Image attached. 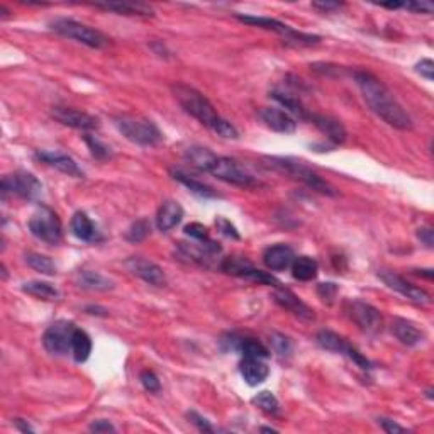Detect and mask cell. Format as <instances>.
<instances>
[{
	"label": "cell",
	"mask_w": 434,
	"mask_h": 434,
	"mask_svg": "<svg viewBox=\"0 0 434 434\" xmlns=\"http://www.w3.org/2000/svg\"><path fill=\"white\" fill-rule=\"evenodd\" d=\"M353 77L356 85L360 87L366 106H368L382 121L400 131L412 129L411 115L405 113L404 107H402L400 103L397 102V99L392 95V92L378 80L375 75L363 70H358L354 71Z\"/></svg>",
	"instance_id": "cell-1"
},
{
	"label": "cell",
	"mask_w": 434,
	"mask_h": 434,
	"mask_svg": "<svg viewBox=\"0 0 434 434\" xmlns=\"http://www.w3.org/2000/svg\"><path fill=\"white\" fill-rule=\"evenodd\" d=\"M172 92L177 102L180 103L182 109L187 114L192 115L194 119H197L207 129H210L217 136L224 139L240 138V133H238L236 127L217 114V110L214 109V106L209 102V99L204 94L195 90L194 87L185 85V83H175V85H172Z\"/></svg>",
	"instance_id": "cell-2"
},
{
	"label": "cell",
	"mask_w": 434,
	"mask_h": 434,
	"mask_svg": "<svg viewBox=\"0 0 434 434\" xmlns=\"http://www.w3.org/2000/svg\"><path fill=\"white\" fill-rule=\"evenodd\" d=\"M114 126L127 141L134 143V145L157 146L163 141L160 127L151 119L141 117V115H117L114 117Z\"/></svg>",
	"instance_id": "cell-3"
},
{
	"label": "cell",
	"mask_w": 434,
	"mask_h": 434,
	"mask_svg": "<svg viewBox=\"0 0 434 434\" xmlns=\"http://www.w3.org/2000/svg\"><path fill=\"white\" fill-rule=\"evenodd\" d=\"M268 161V166H272L277 172L290 175L296 180H301L302 183L310 187L312 190L319 192L322 195H336V190L329 182H326L324 178L319 177L316 172L305 166L302 161L294 160V158H280V157H268L265 158Z\"/></svg>",
	"instance_id": "cell-4"
},
{
	"label": "cell",
	"mask_w": 434,
	"mask_h": 434,
	"mask_svg": "<svg viewBox=\"0 0 434 434\" xmlns=\"http://www.w3.org/2000/svg\"><path fill=\"white\" fill-rule=\"evenodd\" d=\"M50 27L57 34L63 36V38L73 39V41L94 48V50H102V48L109 46L110 43V39L99 29L87 26V24L73 21V19H55L53 22H50Z\"/></svg>",
	"instance_id": "cell-5"
},
{
	"label": "cell",
	"mask_w": 434,
	"mask_h": 434,
	"mask_svg": "<svg viewBox=\"0 0 434 434\" xmlns=\"http://www.w3.org/2000/svg\"><path fill=\"white\" fill-rule=\"evenodd\" d=\"M236 19L240 22H243V24H249V26H256V27H261V29H268V31H273V33H278V34L285 36V43H287V45L312 46V45H317V43L321 41L319 36L298 33V31L292 29V27L287 26V24L277 21V19H272V17H260V15L236 14Z\"/></svg>",
	"instance_id": "cell-6"
},
{
	"label": "cell",
	"mask_w": 434,
	"mask_h": 434,
	"mask_svg": "<svg viewBox=\"0 0 434 434\" xmlns=\"http://www.w3.org/2000/svg\"><path fill=\"white\" fill-rule=\"evenodd\" d=\"M27 226L36 240L46 243V245H58L63 238V226L58 214L46 205L38 207Z\"/></svg>",
	"instance_id": "cell-7"
},
{
	"label": "cell",
	"mask_w": 434,
	"mask_h": 434,
	"mask_svg": "<svg viewBox=\"0 0 434 434\" xmlns=\"http://www.w3.org/2000/svg\"><path fill=\"white\" fill-rule=\"evenodd\" d=\"M210 175L231 185L241 187V189H256L261 185L260 180L245 165L228 157H217Z\"/></svg>",
	"instance_id": "cell-8"
},
{
	"label": "cell",
	"mask_w": 434,
	"mask_h": 434,
	"mask_svg": "<svg viewBox=\"0 0 434 434\" xmlns=\"http://www.w3.org/2000/svg\"><path fill=\"white\" fill-rule=\"evenodd\" d=\"M2 198H7L9 195H17L24 201L36 202L41 198L43 185L33 173L29 172H15L6 175L2 178Z\"/></svg>",
	"instance_id": "cell-9"
},
{
	"label": "cell",
	"mask_w": 434,
	"mask_h": 434,
	"mask_svg": "<svg viewBox=\"0 0 434 434\" xmlns=\"http://www.w3.org/2000/svg\"><path fill=\"white\" fill-rule=\"evenodd\" d=\"M222 253V248L219 243L214 240L210 241H197V243H178L177 245V256L187 263L204 266V268H212L217 256Z\"/></svg>",
	"instance_id": "cell-10"
},
{
	"label": "cell",
	"mask_w": 434,
	"mask_h": 434,
	"mask_svg": "<svg viewBox=\"0 0 434 434\" xmlns=\"http://www.w3.org/2000/svg\"><path fill=\"white\" fill-rule=\"evenodd\" d=\"M346 312H348L349 319L370 336H375L384 329V317H382L380 310L363 301H349L346 304Z\"/></svg>",
	"instance_id": "cell-11"
},
{
	"label": "cell",
	"mask_w": 434,
	"mask_h": 434,
	"mask_svg": "<svg viewBox=\"0 0 434 434\" xmlns=\"http://www.w3.org/2000/svg\"><path fill=\"white\" fill-rule=\"evenodd\" d=\"M221 270L229 275H234V277L248 278V280H252V282H258V284H261V285H270V287L282 285L280 282L273 277V275L254 268L253 263L248 261L243 256L224 258L221 263Z\"/></svg>",
	"instance_id": "cell-12"
},
{
	"label": "cell",
	"mask_w": 434,
	"mask_h": 434,
	"mask_svg": "<svg viewBox=\"0 0 434 434\" xmlns=\"http://www.w3.org/2000/svg\"><path fill=\"white\" fill-rule=\"evenodd\" d=\"M75 324L68 321H58L51 324L43 334V345L46 352L57 356H65L71 353V336H73Z\"/></svg>",
	"instance_id": "cell-13"
},
{
	"label": "cell",
	"mask_w": 434,
	"mask_h": 434,
	"mask_svg": "<svg viewBox=\"0 0 434 434\" xmlns=\"http://www.w3.org/2000/svg\"><path fill=\"white\" fill-rule=\"evenodd\" d=\"M378 278H380V280L384 282L389 289L399 292L400 296L409 298V301L414 302V304L426 305L431 302V296H429L424 289L412 285L411 282H407L404 277H400V275H397L396 272H390V270H380V272H378Z\"/></svg>",
	"instance_id": "cell-14"
},
{
	"label": "cell",
	"mask_w": 434,
	"mask_h": 434,
	"mask_svg": "<svg viewBox=\"0 0 434 434\" xmlns=\"http://www.w3.org/2000/svg\"><path fill=\"white\" fill-rule=\"evenodd\" d=\"M51 117L58 121L59 124L73 127L80 131H95L99 127V119L94 115L83 113V110L73 109L66 106H55L51 109Z\"/></svg>",
	"instance_id": "cell-15"
},
{
	"label": "cell",
	"mask_w": 434,
	"mask_h": 434,
	"mask_svg": "<svg viewBox=\"0 0 434 434\" xmlns=\"http://www.w3.org/2000/svg\"><path fill=\"white\" fill-rule=\"evenodd\" d=\"M126 268L129 270L134 277L141 278L146 284L153 287H165L166 285V275L161 270V266H158L157 263L146 260L141 256H133L129 260H126Z\"/></svg>",
	"instance_id": "cell-16"
},
{
	"label": "cell",
	"mask_w": 434,
	"mask_h": 434,
	"mask_svg": "<svg viewBox=\"0 0 434 434\" xmlns=\"http://www.w3.org/2000/svg\"><path fill=\"white\" fill-rule=\"evenodd\" d=\"M273 298L282 309L289 310L290 314L298 317L302 321H312L314 319V310L309 308L305 302H302L292 290L285 289V287L278 285L275 287V292H273Z\"/></svg>",
	"instance_id": "cell-17"
},
{
	"label": "cell",
	"mask_w": 434,
	"mask_h": 434,
	"mask_svg": "<svg viewBox=\"0 0 434 434\" xmlns=\"http://www.w3.org/2000/svg\"><path fill=\"white\" fill-rule=\"evenodd\" d=\"M34 157L38 161L46 163L48 166H53V168H57L58 172L68 175V177H75V178L83 177L80 166H78L73 158L68 157V154L58 153V151H38Z\"/></svg>",
	"instance_id": "cell-18"
},
{
	"label": "cell",
	"mask_w": 434,
	"mask_h": 434,
	"mask_svg": "<svg viewBox=\"0 0 434 434\" xmlns=\"http://www.w3.org/2000/svg\"><path fill=\"white\" fill-rule=\"evenodd\" d=\"M260 117L275 133L292 134L297 129L296 119L287 113V110L278 109V107H263L260 110Z\"/></svg>",
	"instance_id": "cell-19"
},
{
	"label": "cell",
	"mask_w": 434,
	"mask_h": 434,
	"mask_svg": "<svg viewBox=\"0 0 434 434\" xmlns=\"http://www.w3.org/2000/svg\"><path fill=\"white\" fill-rule=\"evenodd\" d=\"M294 260H296V253H294V249L289 245L270 246L263 253V263L272 272H284V270L292 266Z\"/></svg>",
	"instance_id": "cell-20"
},
{
	"label": "cell",
	"mask_w": 434,
	"mask_h": 434,
	"mask_svg": "<svg viewBox=\"0 0 434 434\" xmlns=\"http://www.w3.org/2000/svg\"><path fill=\"white\" fill-rule=\"evenodd\" d=\"M309 121H312V124L321 131L322 134H326V138L329 141H333L334 145H343L346 141V129L338 119L329 117V115H321V114H310Z\"/></svg>",
	"instance_id": "cell-21"
},
{
	"label": "cell",
	"mask_w": 434,
	"mask_h": 434,
	"mask_svg": "<svg viewBox=\"0 0 434 434\" xmlns=\"http://www.w3.org/2000/svg\"><path fill=\"white\" fill-rule=\"evenodd\" d=\"M240 372L249 387H256V385L263 384L270 375V368L266 366V363H263L261 358L249 356H243Z\"/></svg>",
	"instance_id": "cell-22"
},
{
	"label": "cell",
	"mask_w": 434,
	"mask_h": 434,
	"mask_svg": "<svg viewBox=\"0 0 434 434\" xmlns=\"http://www.w3.org/2000/svg\"><path fill=\"white\" fill-rule=\"evenodd\" d=\"M183 219V209L178 202L165 201L160 205L157 212V228L161 233H168L173 228H177Z\"/></svg>",
	"instance_id": "cell-23"
},
{
	"label": "cell",
	"mask_w": 434,
	"mask_h": 434,
	"mask_svg": "<svg viewBox=\"0 0 434 434\" xmlns=\"http://www.w3.org/2000/svg\"><path fill=\"white\" fill-rule=\"evenodd\" d=\"M70 228H71V233L75 234V238H78L80 241L97 243L102 240L97 226L92 222V219L87 216L85 212H75L73 217H71Z\"/></svg>",
	"instance_id": "cell-24"
},
{
	"label": "cell",
	"mask_w": 434,
	"mask_h": 434,
	"mask_svg": "<svg viewBox=\"0 0 434 434\" xmlns=\"http://www.w3.org/2000/svg\"><path fill=\"white\" fill-rule=\"evenodd\" d=\"M392 333L397 340L400 341L402 345L405 346H416L419 343H423L424 340V333L417 328L416 324L407 319H402V317H397L392 322Z\"/></svg>",
	"instance_id": "cell-25"
},
{
	"label": "cell",
	"mask_w": 434,
	"mask_h": 434,
	"mask_svg": "<svg viewBox=\"0 0 434 434\" xmlns=\"http://www.w3.org/2000/svg\"><path fill=\"white\" fill-rule=\"evenodd\" d=\"M95 7L119 15H138V17H151L153 15V9L141 2H107L95 3Z\"/></svg>",
	"instance_id": "cell-26"
},
{
	"label": "cell",
	"mask_w": 434,
	"mask_h": 434,
	"mask_svg": "<svg viewBox=\"0 0 434 434\" xmlns=\"http://www.w3.org/2000/svg\"><path fill=\"white\" fill-rule=\"evenodd\" d=\"M77 285L83 290H90V292H107L113 290L115 284L106 275L99 272H92V270H82L77 275Z\"/></svg>",
	"instance_id": "cell-27"
},
{
	"label": "cell",
	"mask_w": 434,
	"mask_h": 434,
	"mask_svg": "<svg viewBox=\"0 0 434 434\" xmlns=\"http://www.w3.org/2000/svg\"><path fill=\"white\" fill-rule=\"evenodd\" d=\"M185 160L189 161L194 168H197L198 172L210 173L217 157L209 148H204V146H190V148L185 151Z\"/></svg>",
	"instance_id": "cell-28"
},
{
	"label": "cell",
	"mask_w": 434,
	"mask_h": 434,
	"mask_svg": "<svg viewBox=\"0 0 434 434\" xmlns=\"http://www.w3.org/2000/svg\"><path fill=\"white\" fill-rule=\"evenodd\" d=\"M229 346L231 349H236L240 352L243 356H249V358H265L270 356L268 349L263 346L258 340H253V338H236V336H231L229 340Z\"/></svg>",
	"instance_id": "cell-29"
},
{
	"label": "cell",
	"mask_w": 434,
	"mask_h": 434,
	"mask_svg": "<svg viewBox=\"0 0 434 434\" xmlns=\"http://www.w3.org/2000/svg\"><path fill=\"white\" fill-rule=\"evenodd\" d=\"M316 341L322 349H326L329 353L346 354L349 352V348H352V345L346 343L345 338H341L340 334L333 331H328V329H322V331L317 333Z\"/></svg>",
	"instance_id": "cell-30"
},
{
	"label": "cell",
	"mask_w": 434,
	"mask_h": 434,
	"mask_svg": "<svg viewBox=\"0 0 434 434\" xmlns=\"http://www.w3.org/2000/svg\"><path fill=\"white\" fill-rule=\"evenodd\" d=\"M272 97L280 103L284 109H287V113L290 115H297L298 119H309L310 114L308 113L304 106H302L301 99L296 97V95L289 94V92H282V90H273L272 92Z\"/></svg>",
	"instance_id": "cell-31"
},
{
	"label": "cell",
	"mask_w": 434,
	"mask_h": 434,
	"mask_svg": "<svg viewBox=\"0 0 434 434\" xmlns=\"http://www.w3.org/2000/svg\"><path fill=\"white\" fill-rule=\"evenodd\" d=\"M92 353V340L83 329L75 328L71 336V354H73L77 363H85Z\"/></svg>",
	"instance_id": "cell-32"
},
{
	"label": "cell",
	"mask_w": 434,
	"mask_h": 434,
	"mask_svg": "<svg viewBox=\"0 0 434 434\" xmlns=\"http://www.w3.org/2000/svg\"><path fill=\"white\" fill-rule=\"evenodd\" d=\"M292 275L296 280L301 282H310L317 277V272H319V265L314 258L310 256H298L292 263Z\"/></svg>",
	"instance_id": "cell-33"
},
{
	"label": "cell",
	"mask_w": 434,
	"mask_h": 434,
	"mask_svg": "<svg viewBox=\"0 0 434 434\" xmlns=\"http://www.w3.org/2000/svg\"><path fill=\"white\" fill-rule=\"evenodd\" d=\"M22 292H26L27 296L41 298V301H58L59 298L58 289L55 285H51L50 282H41V280L26 282V284L22 285Z\"/></svg>",
	"instance_id": "cell-34"
},
{
	"label": "cell",
	"mask_w": 434,
	"mask_h": 434,
	"mask_svg": "<svg viewBox=\"0 0 434 434\" xmlns=\"http://www.w3.org/2000/svg\"><path fill=\"white\" fill-rule=\"evenodd\" d=\"M172 177L177 182H180L182 185H185L187 189L190 190V192L195 194V195H198V197H204V198L217 197V194L214 192L212 187L205 185V183H202V182H198V180H194L192 177H189V175H185L183 172H180V170H172Z\"/></svg>",
	"instance_id": "cell-35"
},
{
	"label": "cell",
	"mask_w": 434,
	"mask_h": 434,
	"mask_svg": "<svg viewBox=\"0 0 434 434\" xmlns=\"http://www.w3.org/2000/svg\"><path fill=\"white\" fill-rule=\"evenodd\" d=\"M24 258H26L27 265H29L33 270H36V272H39L43 275L57 273V265H55V261L51 260L50 256H46V254L27 253Z\"/></svg>",
	"instance_id": "cell-36"
},
{
	"label": "cell",
	"mask_w": 434,
	"mask_h": 434,
	"mask_svg": "<svg viewBox=\"0 0 434 434\" xmlns=\"http://www.w3.org/2000/svg\"><path fill=\"white\" fill-rule=\"evenodd\" d=\"M252 402L260 409V411L268 414V416H277L278 411H280L278 399L272 392H268V390H263V392L258 393V396H254Z\"/></svg>",
	"instance_id": "cell-37"
},
{
	"label": "cell",
	"mask_w": 434,
	"mask_h": 434,
	"mask_svg": "<svg viewBox=\"0 0 434 434\" xmlns=\"http://www.w3.org/2000/svg\"><path fill=\"white\" fill-rule=\"evenodd\" d=\"M270 345H272V349L280 358H287L292 354L294 345H292V341H290V338H287L285 334H282V333L270 334Z\"/></svg>",
	"instance_id": "cell-38"
},
{
	"label": "cell",
	"mask_w": 434,
	"mask_h": 434,
	"mask_svg": "<svg viewBox=\"0 0 434 434\" xmlns=\"http://www.w3.org/2000/svg\"><path fill=\"white\" fill-rule=\"evenodd\" d=\"M150 231H151L150 222L146 221V219H139V221L134 222V224L129 228V231H127L126 238L127 241L131 243H141L148 238Z\"/></svg>",
	"instance_id": "cell-39"
},
{
	"label": "cell",
	"mask_w": 434,
	"mask_h": 434,
	"mask_svg": "<svg viewBox=\"0 0 434 434\" xmlns=\"http://www.w3.org/2000/svg\"><path fill=\"white\" fill-rule=\"evenodd\" d=\"M83 139H85L87 146H89L90 153L94 154L97 160H107V158H110V148L107 145H103V143L99 139L97 136H92V134H85L83 136Z\"/></svg>",
	"instance_id": "cell-40"
},
{
	"label": "cell",
	"mask_w": 434,
	"mask_h": 434,
	"mask_svg": "<svg viewBox=\"0 0 434 434\" xmlns=\"http://www.w3.org/2000/svg\"><path fill=\"white\" fill-rule=\"evenodd\" d=\"M139 380H141V384H143V387H145V390H148L150 393H158L161 390L160 378L157 377V373L151 372V370H145V372H141V375H139Z\"/></svg>",
	"instance_id": "cell-41"
},
{
	"label": "cell",
	"mask_w": 434,
	"mask_h": 434,
	"mask_svg": "<svg viewBox=\"0 0 434 434\" xmlns=\"http://www.w3.org/2000/svg\"><path fill=\"white\" fill-rule=\"evenodd\" d=\"M185 234L195 241H202V243L210 241L209 231H207L205 226L198 224V222H192V224L185 226Z\"/></svg>",
	"instance_id": "cell-42"
},
{
	"label": "cell",
	"mask_w": 434,
	"mask_h": 434,
	"mask_svg": "<svg viewBox=\"0 0 434 434\" xmlns=\"http://www.w3.org/2000/svg\"><path fill=\"white\" fill-rule=\"evenodd\" d=\"M338 294V285L333 284V282H326V284L317 285V296H319L322 301L331 304V302L336 298Z\"/></svg>",
	"instance_id": "cell-43"
},
{
	"label": "cell",
	"mask_w": 434,
	"mask_h": 434,
	"mask_svg": "<svg viewBox=\"0 0 434 434\" xmlns=\"http://www.w3.org/2000/svg\"><path fill=\"white\" fill-rule=\"evenodd\" d=\"M187 417H189L190 423H192L195 428L198 429V431H204V433H212L214 431V428L209 424V421H207L205 417H202L201 414L192 411V412L187 414Z\"/></svg>",
	"instance_id": "cell-44"
},
{
	"label": "cell",
	"mask_w": 434,
	"mask_h": 434,
	"mask_svg": "<svg viewBox=\"0 0 434 434\" xmlns=\"http://www.w3.org/2000/svg\"><path fill=\"white\" fill-rule=\"evenodd\" d=\"M216 226H217V229L221 231L222 234H224V236L233 238V240H240V233H238L236 228H234V226L231 224L228 219L217 217L216 219Z\"/></svg>",
	"instance_id": "cell-45"
},
{
	"label": "cell",
	"mask_w": 434,
	"mask_h": 434,
	"mask_svg": "<svg viewBox=\"0 0 434 434\" xmlns=\"http://www.w3.org/2000/svg\"><path fill=\"white\" fill-rule=\"evenodd\" d=\"M416 71L421 75V77H424L426 80L433 82L434 78V63L431 62V59H421L419 63L416 65Z\"/></svg>",
	"instance_id": "cell-46"
},
{
	"label": "cell",
	"mask_w": 434,
	"mask_h": 434,
	"mask_svg": "<svg viewBox=\"0 0 434 434\" xmlns=\"http://www.w3.org/2000/svg\"><path fill=\"white\" fill-rule=\"evenodd\" d=\"M404 9L416 12V14H433L434 6L431 2H407L404 3Z\"/></svg>",
	"instance_id": "cell-47"
},
{
	"label": "cell",
	"mask_w": 434,
	"mask_h": 434,
	"mask_svg": "<svg viewBox=\"0 0 434 434\" xmlns=\"http://www.w3.org/2000/svg\"><path fill=\"white\" fill-rule=\"evenodd\" d=\"M378 424L382 426V429H384L385 433H390V434H397V433H405V431H407V429H405L404 426L397 424L396 421L387 419V417H382V419H378Z\"/></svg>",
	"instance_id": "cell-48"
},
{
	"label": "cell",
	"mask_w": 434,
	"mask_h": 434,
	"mask_svg": "<svg viewBox=\"0 0 434 434\" xmlns=\"http://www.w3.org/2000/svg\"><path fill=\"white\" fill-rule=\"evenodd\" d=\"M346 356H348L349 360H353L354 363L360 366V368H363V370H370V368H372V363H370V361L366 360L363 354L358 352V349H354L353 346H352V348H349V352L346 353Z\"/></svg>",
	"instance_id": "cell-49"
},
{
	"label": "cell",
	"mask_w": 434,
	"mask_h": 434,
	"mask_svg": "<svg viewBox=\"0 0 434 434\" xmlns=\"http://www.w3.org/2000/svg\"><path fill=\"white\" fill-rule=\"evenodd\" d=\"M90 431L92 433H115L117 429H115L113 423H109V421L101 419V421H95V423L90 424Z\"/></svg>",
	"instance_id": "cell-50"
},
{
	"label": "cell",
	"mask_w": 434,
	"mask_h": 434,
	"mask_svg": "<svg viewBox=\"0 0 434 434\" xmlns=\"http://www.w3.org/2000/svg\"><path fill=\"white\" fill-rule=\"evenodd\" d=\"M417 238L424 243L428 248H433L434 245V231L431 228H421L417 229Z\"/></svg>",
	"instance_id": "cell-51"
},
{
	"label": "cell",
	"mask_w": 434,
	"mask_h": 434,
	"mask_svg": "<svg viewBox=\"0 0 434 434\" xmlns=\"http://www.w3.org/2000/svg\"><path fill=\"white\" fill-rule=\"evenodd\" d=\"M341 6H343V3H340V2H314V3H312L314 9L321 10V12L336 10V9H340Z\"/></svg>",
	"instance_id": "cell-52"
},
{
	"label": "cell",
	"mask_w": 434,
	"mask_h": 434,
	"mask_svg": "<svg viewBox=\"0 0 434 434\" xmlns=\"http://www.w3.org/2000/svg\"><path fill=\"white\" fill-rule=\"evenodd\" d=\"M14 424H15V428H17L21 433H34V429L31 428L27 421H24V419H15V421H14Z\"/></svg>",
	"instance_id": "cell-53"
},
{
	"label": "cell",
	"mask_w": 434,
	"mask_h": 434,
	"mask_svg": "<svg viewBox=\"0 0 434 434\" xmlns=\"http://www.w3.org/2000/svg\"><path fill=\"white\" fill-rule=\"evenodd\" d=\"M382 7H385V9H404V3H400V2L382 3Z\"/></svg>",
	"instance_id": "cell-54"
},
{
	"label": "cell",
	"mask_w": 434,
	"mask_h": 434,
	"mask_svg": "<svg viewBox=\"0 0 434 434\" xmlns=\"http://www.w3.org/2000/svg\"><path fill=\"white\" fill-rule=\"evenodd\" d=\"M261 431H265V433H277V429H272V428H261Z\"/></svg>",
	"instance_id": "cell-55"
},
{
	"label": "cell",
	"mask_w": 434,
	"mask_h": 434,
	"mask_svg": "<svg viewBox=\"0 0 434 434\" xmlns=\"http://www.w3.org/2000/svg\"><path fill=\"white\" fill-rule=\"evenodd\" d=\"M426 393H428V397H429V399H433V390H431V389H429V390H428V392H426Z\"/></svg>",
	"instance_id": "cell-56"
}]
</instances>
